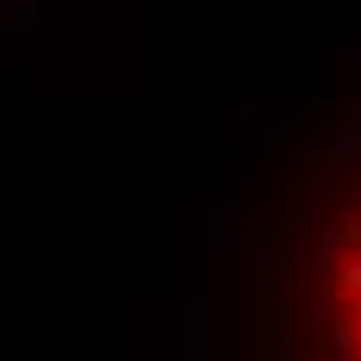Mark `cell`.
I'll return each mask as SVG.
<instances>
[{
    "label": "cell",
    "instance_id": "1",
    "mask_svg": "<svg viewBox=\"0 0 361 361\" xmlns=\"http://www.w3.org/2000/svg\"><path fill=\"white\" fill-rule=\"evenodd\" d=\"M312 361H361V162L312 224Z\"/></svg>",
    "mask_w": 361,
    "mask_h": 361
}]
</instances>
